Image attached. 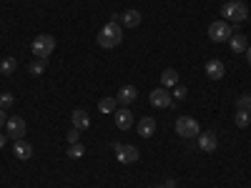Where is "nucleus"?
Segmentation results:
<instances>
[{
  "label": "nucleus",
  "mask_w": 251,
  "mask_h": 188,
  "mask_svg": "<svg viewBox=\"0 0 251 188\" xmlns=\"http://www.w3.org/2000/svg\"><path fill=\"white\" fill-rule=\"evenodd\" d=\"M96 40H98V46L106 48V50L118 48V46L123 43V25L118 23V20H111V23H106V25L98 30Z\"/></svg>",
  "instance_id": "nucleus-1"
},
{
  "label": "nucleus",
  "mask_w": 251,
  "mask_h": 188,
  "mask_svg": "<svg viewBox=\"0 0 251 188\" xmlns=\"http://www.w3.org/2000/svg\"><path fill=\"white\" fill-rule=\"evenodd\" d=\"M221 15H224V20L226 23H244V20L249 18V8H246V3H241V0H228V3H224L221 5Z\"/></svg>",
  "instance_id": "nucleus-2"
},
{
  "label": "nucleus",
  "mask_w": 251,
  "mask_h": 188,
  "mask_svg": "<svg viewBox=\"0 0 251 188\" xmlns=\"http://www.w3.org/2000/svg\"><path fill=\"white\" fill-rule=\"evenodd\" d=\"M30 50H33V55H35V58H40V60H48V58L53 55V50H55V38H53V35H48V33L38 35V38L33 40Z\"/></svg>",
  "instance_id": "nucleus-3"
},
{
  "label": "nucleus",
  "mask_w": 251,
  "mask_h": 188,
  "mask_svg": "<svg viewBox=\"0 0 251 188\" xmlns=\"http://www.w3.org/2000/svg\"><path fill=\"white\" fill-rule=\"evenodd\" d=\"M176 133H178L181 138H186V141H191V138H196V136L201 133V125H199V120L191 118V116H178V118H176Z\"/></svg>",
  "instance_id": "nucleus-4"
},
{
  "label": "nucleus",
  "mask_w": 251,
  "mask_h": 188,
  "mask_svg": "<svg viewBox=\"0 0 251 188\" xmlns=\"http://www.w3.org/2000/svg\"><path fill=\"white\" fill-rule=\"evenodd\" d=\"M234 35V28L226 23V20H214L211 25H208V38L214 40V43H228V38Z\"/></svg>",
  "instance_id": "nucleus-5"
},
{
  "label": "nucleus",
  "mask_w": 251,
  "mask_h": 188,
  "mask_svg": "<svg viewBox=\"0 0 251 188\" xmlns=\"http://www.w3.org/2000/svg\"><path fill=\"white\" fill-rule=\"evenodd\" d=\"M113 151H116V158L121 163H136L141 158L136 145H123V143H113Z\"/></svg>",
  "instance_id": "nucleus-6"
},
{
  "label": "nucleus",
  "mask_w": 251,
  "mask_h": 188,
  "mask_svg": "<svg viewBox=\"0 0 251 188\" xmlns=\"http://www.w3.org/2000/svg\"><path fill=\"white\" fill-rule=\"evenodd\" d=\"M149 100H151V106H156V108H171V106H174V95L169 93V88H156V91H151Z\"/></svg>",
  "instance_id": "nucleus-7"
},
{
  "label": "nucleus",
  "mask_w": 251,
  "mask_h": 188,
  "mask_svg": "<svg viewBox=\"0 0 251 188\" xmlns=\"http://www.w3.org/2000/svg\"><path fill=\"white\" fill-rule=\"evenodd\" d=\"M5 133H8L13 141H20V138L25 136V120L20 118V116L8 118V123H5Z\"/></svg>",
  "instance_id": "nucleus-8"
},
{
  "label": "nucleus",
  "mask_w": 251,
  "mask_h": 188,
  "mask_svg": "<svg viewBox=\"0 0 251 188\" xmlns=\"http://www.w3.org/2000/svg\"><path fill=\"white\" fill-rule=\"evenodd\" d=\"M196 141H199V148H201V151H206V153H214V151H216V145H219V138H216V133H214V131L199 133V136H196Z\"/></svg>",
  "instance_id": "nucleus-9"
},
{
  "label": "nucleus",
  "mask_w": 251,
  "mask_h": 188,
  "mask_svg": "<svg viewBox=\"0 0 251 188\" xmlns=\"http://www.w3.org/2000/svg\"><path fill=\"white\" fill-rule=\"evenodd\" d=\"M113 120H116V128H121V131H128L131 125H133V113L128 111V108H116V113H113Z\"/></svg>",
  "instance_id": "nucleus-10"
},
{
  "label": "nucleus",
  "mask_w": 251,
  "mask_h": 188,
  "mask_svg": "<svg viewBox=\"0 0 251 188\" xmlns=\"http://www.w3.org/2000/svg\"><path fill=\"white\" fill-rule=\"evenodd\" d=\"M206 75L211 78V80H221V78L226 75V66H224V60H219V58L206 60Z\"/></svg>",
  "instance_id": "nucleus-11"
},
{
  "label": "nucleus",
  "mask_w": 251,
  "mask_h": 188,
  "mask_svg": "<svg viewBox=\"0 0 251 188\" xmlns=\"http://www.w3.org/2000/svg\"><path fill=\"white\" fill-rule=\"evenodd\" d=\"M136 98H138V91H136V86H123V88L118 91V95H116V100L121 103L123 108H128L131 103H136Z\"/></svg>",
  "instance_id": "nucleus-12"
},
{
  "label": "nucleus",
  "mask_w": 251,
  "mask_h": 188,
  "mask_svg": "<svg viewBox=\"0 0 251 188\" xmlns=\"http://www.w3.org/2000/svg\"><path fill=\"white\" fill-rule=\"evenodd\" d=\"M118 23L123 25V28H138L141 25V13L138 10H126V13H121L118 15Z\"/></svg>",
  "instance_id": "nucleus-13"
},
{
  "label": "nucleus",
  "mask_w": 251,
  "mask_h": 188,
  "mask_svg": "<svg viewBox=\"0 0 251 188\" xmlns=\"http://www.w3.org/2000/svg\"><path fill=\"white\" fill-rule=\"evenodd\" d=\"M71 123H73V128H78V131H86L88 125H91V118H88V113L83 111V108H75V111L71 113Z\"/></svg>",
  "instance_id": "nucleus-14"
},
{
  "label": "nucleus",
  "mask_w": 251,
  "mask_h": 188,
  "mask_svg": "<svg viewBox=\"0 0 251 188\" xmlns=\"http://www.w3.org/2000/svg\"><path fill=\"white\" fill-rule=\"evenodd\" d=\"M156 133V120L151 118V116H143L141 120H138V136L141 138H151Z\"/></svg>",
  "instance_id": "nucleus-15"
},
{
  "label": "nucleus",
  "mask_w": 251,
  "mask_h": 188,
  "mask_svg": "<svg viewBox=\"0 0 251 188\" xmlns=\"http://www.w3.org/2000/svg\"><path fill=\"white\" fill-rule=\"evenodd\" d=\"M13 153H15V158H20V161H28V158L33 156V145L20 138V141H15V145H13Z\"/></svg>",
  "instance_id": "nucleus-16"
},
{
  "label": "nucleus",
  "mask_w": 251,
  "mask_h": 188,
  "mask_svg": "<svg viewBox=\"0 0 251 188\" xmlns=\"http://www.w3.org/2000/svg\"><path fill=\"white\" fill-rule=\"evenodd\" d=\"M228 48H231L234 53H246V48H249V43H246V35L234 33L231 38H228Z\"/></svg>",
  "instance_id": "nucleus-17"
},
{
  "label": "nucleus",
  "mask_w": 251,
  "mask_h": 188,
  "mask_svg": "<svg viewBox=\"0 0 251 188\" xmlns=\"http://www.w3.org/2000/svg\"><path fill=\"white\" fill-rule=\"evenodd\" d=\"M178 86V73L174 68H166L161 73V88H176Z\"/></svg>",
  "instance_id": "nucleus-18"
},
{
  "label": "nucleus",
  "mask_w": 251,
  "mask_h": 188,
  "mask_svg": "<svg viewBox=\"0 0 251 188\" xmlns=\"http://www.w3.org/2000/svg\"><path fill=\"white\" fill-rule=\"evenodd\" d=\"M116 106H118V100L111 98V95H106V98L98 100V111H100L103 116H113V113H116Z\"/></svg>",
  "instance_id": "nucleus-19"
},
{
  "label": "nucleus",
  "mask_w": 251,
  "mask_h": 188,
  "mask_svg": "<svg viewBox=\"0 0 251 188\" xmlns=\"http://www.w3.org/2000/svg\"><path fill=\"white\" fill-rule=\"evenodd\" d=\"M15 68H18V60L8 55V58H3V63H0V75H13Z\"/></svg>",
  "instance_id": "nucleus-20"
},
{
  "label": "nucleus",
  "mask_w": 251,
  "mask_h": 188,
  "mask_svg": "<svg viewBox=\"0 0 251 188\" xmlns=\"http://www.w3.org/2000/svg\"><path fill=\"white\" fill-rule=\"evenodd\" d=\"M66 156H68L71 161H78V158H83V156H86V145H83V143H73L71 148L66 151Z\"/></svg>",
  "instance_id": "nucleus-21"
},
{
  "label": "nucleus",
  "mask_w": 251,
  "mask_h": 188,
  "mask_svg": "<svg viewBox=\"0 0 251 188\" xmlns=\"http://www.w3.org/2000/svg\"><path fill=\"white\" fill-rule=\"evenodd\" d=\"M234 123L239 125V128H249V123H251V113H249V111H236Z\"/></svg>",
  "instance_id": "nucleus-22"
},
{
  "label": "nucleus",
  "mask_w": 251,
  "mask_h": 188,
  "mask_svg": "<svg viewBox=\"0 0 251 188\" xmlns=\"http://www.w3.org/2000/svg\"><path fill=\"white\" fill-rule=\"evenodd\" d=\"M46 66H48V60H40V58H35V60H30L28 63V70L33 73V75H40L46 70Z\"/></svg>",
  "instance_id": "nucleus-23"
},
{
  "label": "nucleus",
  "mask_w": 251,
  "mask_h": 188,
  "mask_svg": "<svg viewBox=\"0 0 251 188\" xmlns=\"http://www.w3.org/2000/svg\"><path fill=\"white\" fill-rule=\"evenodd\" d=\"M236 111H249L251 113V93H244L236 98Z\"/></svg>",
  "instance_id": "nucleus-24"
},
{
  "label": "nucleus",
  "mask_w": 251,
  "mask_h": 188,
  "mask_svg": "<svg viewBox=\"0 0 251 188\" xmlns=\"http://www.w3.org/2000/svg\"><path fill=\"white\" fill-rule=\"evenodd\" d=\"M13 103H15V98H13L10 93H3V95H0V108H3V111H5V108H10Z\"/></svg>",
  "instance_id": "nucleus-25"
},
{
  "label": "nucleus",
  "mask_w": 251,
  "mask_h": 188,
  "mask_svg": "<svg viewBox=\"0 0 251 188\" xmlns=\"http://www.w3.org/2000/svg\"><path fill=\"white\" fill-rule=\"evenodd\" d=\"M66 141H68L71 145H73V143H80V131H78V128H71V131L66 133Z\"/></svg>",
  "instance_id": "nucleus-26"
},
{
  "label": "nucleus",
  "mask_w": 251,
  "mask_h": 188,
  "mask_svg": "<svg viewBox=\"0 0 251 188\" xmlns=\"http://www.w3.org/2000/svg\"><path fill=\"white\" fill-rule=\"evenodd\" d=\"M186 95H188V93H186V88H183V86H176L174 98H176V100H186Z\"/></svg>",
  "instance_id": "nucleus-27"
},
{
  "label": "nucleus",
  "mask_w": 251,
  "mask_h": 188,
  "mask_svg": "<svg viewBox=\"0 0 251 188\" xmlns=\"http://www.w3.org/2000/svg\"><path fill=\"white\" fill-rule=\"evenodd\" d=\"M8 138H10L8 133H0V148H5V143H8Z\"/></svg>",
  "instance_id": "nucleus-28"
},
{
  "label": "nucleus",
  "mask_w": 251,
  "mask_h": 188,
  "mask_svg": "<svg viewBox=\"0 0 251 188\" xmlns=\"http://www.w3.org/2000/svg\"><path fill=\"white\" fill-rule=\"evenodd\" d=\"M5 123H8V120H5V111H3V108H0V128H3V125H5Z\"/></svg>",
  "instance_id": "nucleus-29"
},
{
  "label": "nucleus",
  "mask_w": 251,
  "mask_h": 188,
  "mask_svg": "<svg viewBox=\"0 0 251 188\" xmlns=\"http://www.w3.org/2000/svg\"><path fill=\"white\" fill-rule=\"evenodd\" d=\"M166 188H176V181L171 178V181H166Z\"/></svg>",
  "instance_id": "nucleus-30"
},
{
  "label": "nucleus",
  "mask_w": 251,
  "mask_h": 188,
  "mask_svg": "<svg viewBox=\"0 0 251 188\" xmlns=\"http://www.w3.org/2000/svg\"><path fill=\"white\" fill-rule=\"evenodd\" d=\"M246 60H249V66H251V46L246 48Z\"/></svg>",
  "instance_id": "nucleus-31"
},
{
  "label": "nucleus",
  "mask_w": 251,
  "mask_h": 188,
  "mask_svg": "<svg viewBox=\"0 0 251 188\" xmlns=\"http://www.w3.org/2000/svg\"><path fill=\"white\" fill-rule=\"evenodd\" d=\"M158 188H166V186H158Z\"/></svg>",
  "instance_id": "nucleus-32"
}]
</instances>
